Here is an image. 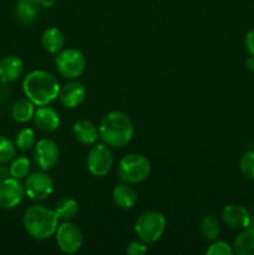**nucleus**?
<instances>
[{
    "instance_id": "6ab92c4d",
    "label": "nucleus",
    "mask_w": 254,
    "mask_h": 255,
    "mask_svg": "<svg viewBox=\"0 0 254 255\" xmlns=\"http://www.w3.org/2000/svg\"><path fill=\"white\" fill-rule=\"evenodd\" d=\"M41 45L49 54H57L65 46L64 32L57 27H47L41 34Z\"/></svg>"
},
{
    "instance_id": "4be33fe9",
    "label": "nucleus",
    "mask_w": 254,
    "mask_h": 255,
    "mask_svg": "<svg viewBox=\"0 0 254 255\" xmlns=\"http://www.w3.org/2000/svg\"><path fill=\"white\" fill-rule=\"evenodd\" d=\"M52 209L56 213L59 221H71L79 212V203L71 197H64L55 204Z\"/></svg>"
},
{
    "instance_id": "f8f14e48",
    "label": "nucleus",
    "mask_w": 254,
    "mask_h": 255,
    "mask_svg": "<svg viewBox=\"0 0 254 255\" xmlns=\"http://www.w3.org/2000/svg\"><path fill=\"white\" fill-rule=\"evenodd\" d=\"M222 221L228 228L234 231H242L251 226L252 216L246 207L241 204H227L222 209Z\"/></svg>"
},
{
    "instance_id": "f257e3e1",
    "label": "nucleus",
    "mask_w": 254,
    "mask_h": 255,
    "mask_svg": "<svg viewBox=\"0 0 254 255\" xmlns=\"http://www.w3.org/2000/svg\"><path fill=\"white\" fill-rule=\"evenodd\" d=\"M134 136L131 117L122 111H110L99 125V138L110 148H124Z\"/></svg>"
},
{
    "instance_id": "dca6fc26",
    "label": "nucleus",
    "mask_w": 254,
    "mask_h": 255,
    "mask_svg": "<svg viewBox=\"0 0 254 255\" xmlns=\"http://www.w3.org/2000/svg\"><path fill=\"white\" fill-rule=\"evenodd\" d=\"M24 71V62L16 55H6L0 60V82L10 84L19 79Z\"/></svg>"
},
{
    "instance_id": "cd10ccee",
    "label": "nucleus",
    "mask_w": 254,
    "mask_h": 255,
    "mask_svg": "<svg viewBox=\"0 0 254 255\" xmlns=\"http://www.w3.org/2000/svg\"><path fill=\"white\" fill-rule=\"evenodd\" d=\"M207 255H232L234 254L233 247L224 241H213L207 248Z\"/></svg>"
},
{
    "instance_id": "20e7f679",
    "label": "nucleus",
    "mask_w": 254,
    "mask_h": 255,
    "mask_svg": "<svg viewBox=\"0 0 254 255\" xmlns=\"http://www.w3.org/2000/svg\"><path fill=\"white\" fill-rule=\"evenodd\" d=\"M152 172V164L147 157L139 153H128L122 157L117 166V176L121 182L129 184L142 183Z\"/></svg>"
},
{
    "instance_id": "2f4dec72",
    "label": "nucleus",
    "mask_w": 254,
    "mask_h": 255,
    "mask_svg": "<svg viewBox=\"0 0 254 255\" xmlns=\"http://www.w3.org/2000/svg\"><path fill=\"white\" fill-rule=\"evenodd\" d=\"M35 1L39 4L40 7H44V9H50L55 5L56 0H35Z\"/></svg>"
},
{
    "instance_id": "1a4fd4ad",
    "label": "nucleus",
    "mask_w": 254,
    "mask_h": 255,
    "mask_svg": "<svg viewBox=\"0 0 254 255\" xmlns=\"http://www.w3.org/2000/svg\"><path fill=\"white\" fill-rule=\"evenodd\" d=\"M25 194L32 201H45L54 192V181L45 171L30 173L25 178Z\"/></svg>"
},
{
    "instance_id": "a878e982",
    "label": "nucleus",
    "mask_w": 254,
    "mask_h": 255,
    "mask_svg": "<svg viewBox=\"0 0 254 255\" xmlns=\"http://www.w3.org/2000/svg\"><path fill=\"white\" fill-rule=\"evenodd\" d=\"M16 146L11 139L0 136V163H9L16 156Z\"/></svg>"
},
{
    "instance_id": "473e14b6",
    "label": "nucleus",
    "mask_w": 254,
    "mask_h": 255,
    "mask_svg": "<svg viewBox=\"0 0 254 255\" xmlns=\"http://www.w3.org/2000/svg\"><path fill=\"white\" fill-rule=\"evenodd\" d=\"M246 67L249 71H254V56H251L249 55L246 60Z\"/></svg>"
},
{
    "instance_id": "423d86ee",
    "label": "nucleus",
    "mask_w": 254,
    "mask_h": 255,
    "mask_svg": "<svg viewBox=\"0 0 254 255\" xmlns=\"http://www.w3.org/2000/svg\"><path fill=\"white\" fill-rule=\"evenodd\" d=\"M55 66L60 76L69 80H75L81 76L86 67V57L81 50L76 47H67L57 52L55 57Z\"/></svg>"
},
{
    "instance_id": "7ed1b4c3",
    "label": "nucleus",
    "mask_w": 254,
    "mask_h": 255,
    "mask_svg": "<svg viewBox=\"0 0 254 255\" xmlns=\"http://www.w3.org/2000/svg\"><path fill=\"white\" fill-rule=\"evenodd\" d=\"M59 222L54 209L42 204L29 207L22 216L24 229L31 238L37 241H45L55 236Z\"/></svg>"
},
{
    "instance_id": "0eeeda50",
    "label": "nucleus",
    "mask_w": 254,
    "mask_h": 255,
    "mask_svg": "<svg viewBox=\"0 0 254 255\" xmlns=\"http://www.w3.org/2000/svg\"><path fill=\"white\" fill-rule=\"evenodd\" d=\"M114 154L105 143H95L86 157V167L94 177H105L114 167Z\"/></svg>"
},
{
    "instance_id": "ddd939ff",
    "label": "nucleus",
    "mask_w": 254,
    "mask_h": 255,
    "mask_svg": "<svg viewBox=\"0 0 254 255\" xmlns=\"http://www.w3.org/2000/svg\"><path fill=\"white\" fill-rule=\"evenodd\" d=\"M32 120H34L36 128L44 133H52V132L57 131L60 125H61V119H60L57 110L49 106V105L37 107L35 110Z\"/></svg>"
},
{
    "instance_id": "7c9ffc66",
    "label": "nucleus",
    "mask_w": 254,
    "mask_h": 255,
    "mask_svg": "<svg viewBox=\"0 0 254 255\" xmlns=\"http://www.w3.org/2000/svg\"><path fill=\"white\" fill-rule=\"evenodd\" d=\"M9 177H10L9 167L5 166V163H0V182L9 178Z\"/></svg>"
},
{
    "instance_id": "412c9836",
    "label": "nucleus",
    "mask_w": 254,
    "mask_h": 255,
    "mask_svg": "<svg viewBox=\"0 0 254 255\" xmlns=\"http://www.w3.org/2000/svg\"><path fill=\"white\" fill-rule=\"evenodd\" d=\"M35 105L27 97L19 99L14 102L11 107V116L19 124H26L32 120L35 114Z\"/></svg>"
},
{
    "instance_id": "c85d7f7f",
    "label": "nucleus",
    "mask_w": 254,
    "mask_h": 255,
    "mask_svg": "<svg viewBox=\"0 0 254 255\" xmlns=\"http://www.w3.org/2000/svg\"><path fill=\"white\" fill-rule=\"evenodd\" d=\"M147 251H148L147 243H144L141 239L131 242L126 248V253L128 255H143L147 253Z\"/></svg>"
},
{
    "instance_id": "393cba45",
    "label": "nucleus",
    "mask_w": 254,
    "mask_h": 255,
    "mask_svg": "<svg viewBox=\"0 0 254 255\" xmlns=\"http://www.w3.org/2000/svg\"><path fill=\"white\" fill-rule=\"evenodd\" d=\"M36 142V133H35L34 129L30 128V127H25L17 132L14 143L19 151L27 152L34 148Z\"/></svg>"
},
{
    "instance_id": "b1692460",
    "label": "nucleus",
    "mask_w": 254,
    "mask_h": 255,
    "mask_svg": "<svg viewBox=\"0 0 254 255\" xmlns=\"http://www.w3.org/2000/svg\"><path fill=\"white\" fill-rule=\"evenodd\" d=\"M9 171L10 177L21 181V179L26 178L30 174V172H31V162L25 156L15 157L11 161V163H10Z\"/></svg>"
},
{
    "instance_id": "39448f33",
    "label": "nucleus",
    "mask_w": 254,
    "mask_h": 255,
    "mask_svg": "<svg viewBox=\"0 0 254 255\" xmlns=\"http://www.w3.org/2000/svg\"><path fill=\"white\" fill-rule=\"evenodd\" d=\"M166 217L158 211H147L139 214L134 223V232L138 239L144 243L152 244L161 239L166 231Z\"/></svg>"
},
{
    "instance_id": "f3484780",
    "label": "nucleus",
    "mask_w": 254,
    "mask_h": 255,
    "mask_svg": "<svg viewBox=\"0 0 254 255\" xmlns=\"http://www.w3.org/2000/svg\"><path fill=\"white\" fill-rule=\"evenodd\" d=\"M112 201H114L115 206H117L119 208L128 211V209L133 208L137 203L136 189L129 183L121 182L112 189Z\"/></svg>"
},
{
    "instance_id": "6e6552de",
    "label": "nucleus",
    "mask_w": 254,
    "mask_h": 255,
    "mask_svg": "<svg viewBox=\"0 0 254 255\" xmlns=\"http://www.w3.org/2000/svg\"><path fill=\"white\" fill-rule=\"evenodd\" d=\"M56 243L60 251L65 254H75L81 249L84 237L79 226L70 221H64L59 224L55 233Z\"/></svg>"
},
{
    "instance_id": "aec40b11",
    "label": "nucleus",
    "mask_w": 254,
    "mask_h": 255,
    "mask_svg": "<svg viewBox=\"0 0 254 255\" xmlns=\"http://www.w3.org/2000/svg\"><path fill=\"white\" fill-rule=\"evenodd\" d=\"M233 251L238 255H254V227H247L239 232L233 241Z\"/></svg>"
},
{
    "instance_id": "a211bd4d",
    "label": "nucleus",
    "mask_w": 254,
    "mask_h": 255,
    "mask_svg": "<svg viewBox=\"0 0 254 255\" xmlns=\"http://www.w3.org/2000/svg\"><path fill=\"white\" fill-rule=\"evenodd\" d=\"M40 6L35 0H17L15 5V16L22 25H31L36 21Z\"/></svg>"
},
{
    "instance_id": "bb28decb",
    "label": "nucleus",
    "mask_w": 254,
    "mask_h": 255,
    "mask_svg": "<svg viewBox=\"0 0 254 255\" xmlns=\"http://www.w3.org/2000/svg\"><path fill=\"white\" fill-rule=\"evenodd\" d=\"M239 171L244 178L254 181V151H248L239 161Z\"/></svg>"
},
{
    "instance_id": "4468645a",
    "label": "nucleus",
    "mask_w": 254,
    "mask_h": 255,
    "mask_svg": "<svg viewBox=\"0 0 254 255\" xmlns=\"http://www.w3.org/2000/svg\"><path fill=\"white\" fill-rule=\"evenodd\" d=\"M86 95L87 90L84 86V84L76 81V80H71L60 89L57 99H59L60 104L66 109H75L85 101Z\"/></svg>"
},
{
    "instance_id": "9d476101",
    "label": "nucleus",
    "mask_w": 254,
    "mask_h": 255,
    "mask_svg": "<svg viewBox=\"0 0 254 255\" xmlns=\"http://www.w3.org/2000/svg\"><path fill=\"white\" fill-rule=\"evenodd\" d=\"M60 149L51 138H41L34 146V161L41 171H50L57 164Z\"/></svg>"
},
{
    "instance_id": "5701e85b",
    "label": "nucleus",
    "mask_w": 254,
    "mask_h": 255,
    "mask_svg": "<svg viewBox=\"0 0 254 255\" xmlns=\"http://www.w3.org/2000/svg\"><path fill=\"white\" fill-rule=\"evenodd\" d=\"M199 231L206 241L213 242L218 238L219 232H221V223H219L218 218L212 214L204 216L199 223Z\"/></svg>"
},
{
    "instance_id": "f03ea898",
    "label": "nucleus",
    "mask_w": 254,
    "mask_h": 255,
    "mask_svg": "<svg viewBox=\"0 0 254 255\" xmlns=\"http://www.w3.org/2000/svg\"><path fill=\"white\" fill-rule=\"evenodd\" d=\"M60 89L57 77L46 70H32L22 80V91L35 106L50 105L57 100Z\"/></svg>"
},
{
    "instance_id": "c756f323",
    "label": "nucleus",
    "mask_w": 254,
    "mask_h": 255,
    "mask_svg": "<svg viewBox=\"0 0 254 255\" xmlns=\"http://www.w3.org/2000/svg\"><path fill=\"white\" fill-rule=\"evenodd\" d=\"M244 46L251 56H254V29L249 30L244 37Z\"/></svg>"
},
{
    "instance_id": "9b49d317",
    "label": "nucleus",
    "mask_w": 254,
    "mask_h": 255,
    "mask_svg": "<svg viewBox=\"0 0 254 255\" xmlns=\"http://www.w3.org/2000/svg\"><path fill=\"white\" fill-rule=\"evenodd\" d=\"M25 196L24 184L19 179L9 177L0 182V208H15L21 203Z\"/></svg>"
},
{
    "instance_id": "2eb2a0df",
    "label": "nucleus",
    "mask_w": 254,
    "mask_h": 255,
    "mask_svg": "<svg viewBox=\"0 0 254 255\" xmlns=\"http://www.w3.org/2000/svg\"><path fill=\"white\" fill-rule=\"evenodd\" d=\"M71 133L79 143L84 146H92L99 139V127L95 126L90 120H77L72 125Z\"/></svg>"
}]
</instances>
